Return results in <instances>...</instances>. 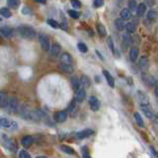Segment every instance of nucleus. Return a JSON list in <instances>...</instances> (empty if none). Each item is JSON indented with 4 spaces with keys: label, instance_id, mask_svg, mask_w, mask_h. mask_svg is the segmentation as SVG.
<instances>
[{
    "label": "nucleus",
    "instance_id": "6ab92c4d",
    "mask_svg": "<svg viewBox=\"0 0 158 158\" xmlns=\"http://www.w3.org/2000/svg\"><path fill=\"white\" fill-rule=\"evenodd\" d=\"M115 26L117 27V29L119 31H122L124 29H125V26H127V24H125V22L124 19L119 18V19H116Z\"/></svg>",
    "mask_w": 158,
    "mask_h": 158
},
{
    "label": "nucleus",
    "instance_id": "3c124183",
    "mask_svg": "<svg viewBox=\"0 0 158 158\" xmlns=\"http://www.w3.org/2000/svg\"><path fill=\"white\" fill-rule=\"evenodd\" d=\"M36 158H46L45 156H38V157H36Z\"/></svg>",
    "mask_w": 158,
    "mask_h": 158
},
{
    "label": "nucleus",
    "instance_id": "a878e982",
    "mask_svg": "<svg viewBox=\"0 0 158 158\" xmlns=\"http://www.w3.org/2000/svg\"><path fill=\"white\" fill-rule=\"evenodd\" d=\"M139 65L143 70H145L148 68V65H149V62H148V59L146 56H142L139 60Z\"/></svg>",
    "mask_w": 158,
    "mask_h": 158
},
{
    "label": "nucleus",
    "instance_id": "2eb2a0df",
    "mask_svg": "<svg viewBox=\"0 0 158 158\" xmlns=\"http://www.w3.org/2000/svg\"><path fill=\"white\" fill-rule=\"evenodd\" d=\"M33 137L31 135H25V136L22 138V145H23L25 148H29L32 144H33Z\"/></svg>",
    "mask_w": 158,
    "mask_h": 158
},
{
    "label": "nucleus",
    "instance_id": "c85d7f7f",
    "mask_svg": "<svg viewBox=\"0 0 158 158\" xmlns=\"http://www.w3.org/2000/svg\"><path fill=\"white\" fill-rule=\"evenodd\" d=\"M59 68L65 73H72L73 72V67L72 65H66V64H60Z\"/></svg>",
    "mask_w": 158,
    "mask_h": 158
},
{
    "label": "nucleus",
    "instance_id": "39448f33",
    "mask_svg": "<svg viewBox=\"0 0 158 158\" xmlns=\"http://www.w3.org/2000/svg\"><path fill=\"white\" fill-rule=\"evenodd\" d=\"M89 105H90V108L93 112H97L99 111L100 109V106H101V103H100L99 99L97 97H95V96H91V97H89Z\"/></svg>",
    "mask_w": 158,
    "mask_h": 158
},
{
    "label": "nucleus",
    "instance_id": "9b49d317",
    "mask_svg": "<svg viewBox=\"0 0 158 158\" xmlns=\"http://www.w3.org/2000/svg\"><path fill=\"white\" fill-rule=\"evenodd\" d=\"M0 33L4 38H11L13 36V30L10 27H7V26H3V27L0 28Z\"/></svg>",
    "mask_w": 158,
    "mask_h": 158
},
{
    "label": "nucleus",
    "instance_id": "c03bdc74",
    "mask_svg": "<svg viewBox=\"0 0 158 158\" xmlns=\"http://www.w3.org/2000/svg\"><path fill=\"white\" fill-rule=\"evenodd\" d=\"M22 13H23L24 15H30L32 14V10L28 7V6H25V7L22 9Z\"/></svg>",
    "mask_w": 158,
    "mask_h": 158
},
{
    "label": "nucleus",
    "instance_id": "bb28decb",
    "mask_svg": "<svg viewBox=\"0 0 158 158\" xmlns=\"http://www.w3.org/2000/svg\"><path fill=\"white\" fill-rule=\"evenodd\" d=\"M125 30H127L128 34H134L135 30H136V26L131 22V23L127 24V26H125Z\"/></svg>",
    "mask_w": 158,
    "mask_h": 158
},
{
    "label": "nucleus",
    "instance_id": "473e14b6",
    "mask_svg": "<svg viewBox=\"0 0 158 158\" xmlns=\"http://www.w3.org/2000/svg\"><path fill=\"white\" fill-rule=\"evenodd\" d=\"M60 149L62 150L63 152L69 154V155H72V154H74V150L72 149V148L69 147V146H67V145H64V144L60 145Z\"/></svg>",
    "mask_w": 158,
    "mask_h": 158
},
{
    "label": "nucleus",
    "instance_id": "4be33fe9",
    "mask_svg": "<svg viewBox=\"0 0 158 158\" xmlns=\"http://www.w3.org/2000/svg\"><path fill=\"white\" fill-rule=\"evenodd\" d=\"M97 31H98V34L100 35V37H106L107 36V31H106V28L105 26L103 25L102 23H98L97 24Z\"/></svg>",
    "mask_w": 158,
    "mask_h": 158
},
{
    "label": "nucleus",
    "instance_id": "a19ab883",
    "mask_svg": "<svg viewBox=\"0 0 158 158\" xmlns=\"http://www.w3.org/2000/svg\"><path fill=\"white\" fill-rule=\"evenodd\" d=\"M82 155H83V158H91L88 152V149H87V146L82 147Z\"/></svg>",
    "mask_w": 158,
    "mask_h": 158
},
{
    "label": "nucleus",
    "instance_id": "4468645a",
    "mask_svg": "<svg viewBox=\"0 0 158 158\" xmlns=\"http://www.w3.org/2000/svg\"><path fill=\"white\" fill-rule=\"evenodd\" d=\"M103 74H104L105 78H106V80H107V82L110 85V87H111V88H114L115 87V80H114V78H113V76L111 75V73H110L108 70H103Z\"/></svg>",
    "mask_w": 158,
    "mask_h": 158
},
{
    "label": "nucleus",
    "instance_id": "49530a36",
    "mask_svg": "<svg viewBox=\"0 0 158 158\" xmlns=\"http://www.w3.org/2000/svg\"><path fill=\"white\" fill-rule=\"evenodd\" d=\"M150 150H151V152H152L153 155L155 156V158H158V152H157V151L155 150V148L151 146V147H150Z\"/></svg>",
    "mask_w": 158,
    "mask_h": 158
},
{
    "label": "nucleus",
    "instance_id": "e433bc0d",
    "mask_svg": "<svg viewBox=\"0 0 158 158\" xmlns=\"http://www.w3.org/2000/svg\"><path fill=\"white\" fill-rule=\"evenodd\" d=\"M47 24H49L50 26H51L53 28L56 29V28H59V24L57 23V22L56 20H53V19H47Z\"/></svg>",
    "mask_w": 158,
    "mask_h": 158
},
{
    "label": "nucleus",
    "instance_id": "7ed1b4c3",
    "mask_svg": "<svg viewBox=\"0 0 158 158\" xmlns=\"http://www.w3.org/2000/svg\"><path fill=\"white\" fill-rule=\"evenodd\" d=\"M19 107V101L16 97H10L8 99V104H7V110L10 113H16L18 111Z\"/></svg>",
    "mask_w": 158,
    "mask_h": 158
},
{
    "label": "nucleus",
    "instance_id": "58836bf2",
    "mask_svg": "<svg viewBox=\"0 0 158 158\" xmlns=\"http://www.w3.org/2000/svg\"><path fill=\"white\" fill-rule=\"evenodd\" d=\"M103 5H104V1H103V0H94V1H93V6H94L95 8H100V7H102Z\"/></svg>",
    "mask_w": 158,
    "mask_h": 158
},
{
    "label": "nucleus",
    "instance_id": "cd10ccee",
    "mask_svg": "<svg viewBox=\"0 0 158 158\" xmlns=\"http://www.w3.org/2000/svg\"><path fill=\"white\" fill-rule=\"evenodd\" d=\"M134 119H135V122H136V124L139 125L140 128H143L144 127V122L142 118H141V116L139 115V113H134Z\"/></svg>",
    "mask_w": 158,
    "mask_h": 158
},
{
    "label": "nucleus",
    "instance_id": "7c9ffc66",
    "mask_svg": "<svg viewBox=\"0 0 158 158\" xmlns=\"http://www.w3.org/2000/svg\"><path fill=\"white\" fill-rule=\"evenodd\" d=\"M158 18V12L154 10H150L147 14V19L150 21H154Z\"/></svg>",
    "mask_w": 158,
    "mask_h": 158
},
{
    "label": "nucleus",
    "instance_id": "1a4fd4ad",
    "mask_svg": "<svg viewBox=\"0 0 158 158\" xmlns=\"http://www.w3.org/2000/svg\"><path fill=\"white\" fill-rule=\"evenodd\" d=\"M61 64H66V65H71L72 63V56L68 53H63L60 56Z\"/></svg>",
    "mask_w": 158,
    "mask_h": 158
},
{
    "label": "nucleus",
    "instance_id": "0eeeda50",
    "mask_svg": "<svg viewBox=\"0 0 158 158\" xmlns=\"http://www.w3.org/2000/svg\"><path fill=\"white\" fill-rule=\"evenodd\" d=\"M93 134H94L93 130H91V128H86V130H83L81 131H79V133H77L76 138H78V139H84V138L89 137Z\"/></svg>",
    "mask_w": 158,
    "mask_h": 158
},
{
    "label": "nucleus",
    "instance_id": "09e8293b",
    "mask_svg": "<svg viewBox=\"0 0 158 158\" xmlns=\"http://www.w3.org/2000/svg\"><path fill=\"white\" fill-rule=\"evenodd\" d=\"M155 94H156V96L158 97V85L156 86V88H155Z\"/></svg>",
    "mask_w": 158,
    "mask_h": 158
},
{
    "label": "nucleus",
    "instance_id": "423d86ee",
    "mask_svg": "<svg viewBox=\"0 0 158 158\" xmlns=\"http://www.w3.org/2000/svg\"><path fill=\"white\" fill-rule=\"evenodd\" d=\"M53 119L56 122H64L67 119V113L64 111L61 112H56L54 113L53 115Z\"/></svg>",
    "mask_w": 158,
    "mask_h": 158
},
{
    "label": "nucleus",
    "instance_id": "a211bd4d",
    "mask_svg": "<svg viewBox=\"0 0 158 158\" xmlns=\"http://www.w3.org/2000/svg\"><path fill=\"white\" fill-rule=\"evenodd\" d=\"M140 108H141V111L144 113V115H145L147 118L152 119L153 114H152V112H151L149 105H140Z\"/></svg>",
    "mask_w": 158,
    "mask_h": 158
},
{
    "label": "nucleus",
    "instance_id": "c756f323",
    "mask_svg": "<svg viewBox=\"0 0 158 158\" xmlns=\"http://www.w3.org/2000/svg\"><path fill=\"white\" fill-rule=\"evenodd\" d=\"M138 96L140 97V105H148V98L141 91H138Z\"/></svg>",
    "mask_w": 158,
    "mask_h": 158
},
{
    "label": "nucleus",
    "instance_id": "b1692460",
    "mask_svg": "<svg viewBox=\"0 0 158 158\" xmlns=\"http://www.w3.org/2000/svg\"><path fill=\"white\" fill-rule=\"evenodd\" d=\"M80 84H82L85 88H89L90 85H91V81H90V78L87 75H82L81 76V80H80Z\"/></svg>",
    "mask_w": 158,
    "mask_h": 158
},
{
    "label": "nucleus",
    "instance_id": "aec40b11",
    "mask_svg": "<svg viewBox=\"0 0 158 158\" xmlns=\"http://www.w3.org/2000/svg\"><path fill=\"white\" fill-rule=\"evenodd\" d=\"M71 86H72V89L75 92H77L80 89V80L78 79V77H76V76L72 77L71 78Z\"/></svg>",
    "mask_w": 158,
    "mask_h": 158
},
{
    "label": "nucleus",
    "instance_id": "20e7f679",
    "mask_svg": "<svg viewBox=\"0 0 158 158\" xmlns=\"http://www.w3.org/2000/svg\"><path fill=\"white\" fill-rule=\"evenodd\" d=\"M2 141H3V144H4V146L7 148L9 151H11V152H15V151L18 149L17 145H16V143L12 139H10L9 137L6 136V135H3Z\"/></svg>",
    "mask_w": 158,
    "mask_h": 158
},
{
    "label": "nucleus",
    "instance_id": "37998d69",
    "mask_svg": "<svg viewBox=\"0 0 158 158\" xmlns=\"http://www.w3.org/2000/svg\"><path fill=\"white\" fill-rule=\"evenodd\" d=\"M128 7H130V11L131 10L133 11V10H134V9H136V7H137L136 2L135 1H128Z\"/></svg>",
    "mask_w": 158,
    "mask_h": 158
},
{
    "label": "nucleus",
    "instance_id": "a18cd8bd",
    "mask_svg": "<svg viewBox=\"0 0 158 158\" xmlns=\"http://www.w3.org/2000/svg\"><path fill=\"white\" fill-rule=\"evenodd\" d=\"M74 109H75V101H72L71 103H70L69 107L67 108V111L70 112V113H72Z\"/></svg>",
    "mask_w": 158,
    "mask_h": 158
},
{
    "label": "nucleus",
    "instance_id": "603ef678",
    "mask_svg": "<svg viewBox=\"0 0 158 158\" xmlns=\"http://www.w3.org/2000/svg\"><path fill=\"white\" fill-rule=\"evenodd\" d=\"M1 21H2V18H1V17H0V22H1Z\"/></svg>",
    "mask_w": 158,
    "mask_h": 158
},
{
    "label": "nucleus",
    "instance_id": "c9c22d12",
    "mask_svg": "<svg viewBox=\"0 0 158 158\" xmlns=\"http://www.w3.org/2000/svg\"><path fill=\"white\" fill-rule=\"evenodd\" d=\"M7 4L9 7L17 8L18 6L20 5V1H18V0H10V1H7Z\"/></svg>",
    "mask_w": 158,
    "mask_h": 158
},
{
    "label": "nucleus",
    "instance_id": "dca6fc26",
    "mask_svg": "<svg viewBox=\"0 0 158 158\" xmlns=\"http://www.w3.org/2000/svg\"><path fill=\"white\" fill-rule=\"evenodd\" d=\"M9 97L4 92H0V108H6L8 104Z\"/></svg>",
    "mask_w": 158,
    "mask_h": 158
},
{
    "label": "nucleus",
    "instance_id": "f704fd0d",
    "mask_svg": "<svg viewBox=\"0 0 158 158\" xmlns=\"http://www.w3.org/2000/svg\"><path fill=\"white\" fill-rule=\"evenodd\" d=\"M77 47H78V50L81 51V53H85L88 51V47H87V46L84 44V43H78V45H77Z\"/></svg>",
    "mask_w": 158,
    "mask_h": 158
},
{
    "label": "nucleus",
    "instance_id": "f257e3e1",
    "mask_svg": "<svg viewBox=\"0 0 158 158\" xmlns=\"http://www.w3.org/2000/svg\"><path fill=\"white\" fill-rule=\"evenodd\" d=\"M18 32L20 34V36L26 39V40H34L37 36V32L36 30L28 25H22L18 28Z\"/></svg>",
    "mask_w": 158,
    "mask_h": 158
},
{
    "label": "nucleus",
    "instance_id": "2f4dec72",
    "mask_svg": "<svg viewBox=\"0 0 158 158\" xmlns=\"http://www.w3.org/2000/svg\"><path fill=\"white\" fill-rule=\"evenodd\" d=\"M0 15L4 18H10L12 16L10 10H9L8 8H1L0 9Z\"/></svg>",
    "mask_w": 158,
    "mask_h": 158
},
{
    "label": "nucleus",
    "instance_id": "de8ad7c7",
    "mask_svg": "<svg viewBox=\"0 0 158 158\" xmlns=\"http://www.w3.org/2000/svg\"><path fill=\"white\" fill-rule=\"evenodd\" d=\"M96 53H97V54H98V56H99V57H100V59H101L102 60H103V59H104V57H103V56H102V54L99 53V50H96Z\"/></svg>",
    "mask_w": 158,
    "mask_h": 158
},
{
    "label": "nucleus",
    "instance_id": "f3484780",
    "mask_svg": "<svg viewBox=\"0 0 158 158\" xmlns=\"http://www.w3.org/2000/svg\"><path fill=\"white\" fill-rule=\"evenodd\" d=\"M11 125H12V122L10 120H8L7 118L0 117V128H11Z\"/></svg>",
    "mask_w": 158,
    "mask_h": 158
},
{
    "label": "nucleus",
    "instance_id": "412c9836",
    "mask_svg": "<svg viewBox=\"0 0 158 158\" xmlns=\"http://www.w3.org/2000/svg\"><path fill=\"white\" fill-rule=\"evenodd\" d=\"M145 11H146V6L144 3H140V4L136 7V15L138 17H141L142 15H144Z\"/></svg>",
    "mask_w": 158,
    "mask_h": 158
},
{
    "label": "nucleus",
    "instance_id": "79ce46f5",
    "mask_svg": "<svg viewBox=\"0 0 158 158\" xmlns=\"http://www.w3.org/2000/svg\"><path fill=\"white\" fill-rule=\"evenodd\" d=\"M71 5H72V7L74 8V10H75V9L81 8V2L77 1V0H75V1H71Z\"/></svg>",
    "mask_w": 158,
    "mask_h": 158
},
{
    "label": "nucleus",
    "instance_id": "ea45409f",
    "mask_svg": "<svg viewBox=\"0 0 158 158\" xmlns=\"http://www.w3.org/2000/svg\"><path fill=\"white\" fill-rule=\"evenodd\" d=\"M19 157L20 158H32L30 154H29L26 150H21L20 152H19Z\"/></svg>",
    "mask_w": 158,
    "mask_h": 158
},
{
    "label": "nucleus",
    "instance_id": "8fccbe9b",
    "mask_svg": "<svg viewBox=\"0 0 158 158\" xmlns=\"http://www.w3.org/2000/svg\"><path fill=\"white\" fill-rule=\"evenodd\" d=\"M38 3H41V4H46V1H37Z\"/></svg>",
    "mask_w": 158,
    "mask_h": 158
},
{
    "label": "nucleus",
    "instance_id": "9d476101",
    "mask_svg": "<svg viewBox=\"0 0 158 158\" xmlns=\"http://www.w3.org/2000/svg\"><path fill=\"white\" fill-rule=\"evenodd\" d=\"M142 80L149 86H153L156 84V79L147 73H142Z\"/></svg>",
    "mask_w": 158,
    "mask_h": 158
},
{
    "label": "nucleus",
    "instance_id": "864d4df0",
    "mask_svg": "<svg viewBox=\"0 0 158 158\" xmlns=\"http://www.w3.org/2000/svg\"><path fill=\"white\" fill-rule=\"evenodd\" d=\"M0 39H1V36H0Z\"/></svg>",
    "mask_w": 158,
    "mask_h": 158
},
{
    "label": "nucleus",
    "instance_id": "393cba45",
    "mask_svg": "<svg viewBox=\"0 0 158 158\" xmlns=\"http://www.w3.org/2000/svg\"><path fill=\"white\" fill-rule=\"evenodd\" d=\"M137 57H138V50L136 47H134V49L130 50V59L133 62H134L137 59Z\"/></svg>",
    "mask_w": 158,
    "mask_h": 158
},
{
    "label": "nucleus",
    "instance_id": "f03ea898",
    "mask_svg": "<svg viewBox=\"0 0 158 158\" xmlns=\"http://www.w3.org/2000/svg\"><path fill=\"white\" fill-rule=\"evenodd\" d=\"M39 41H40V45L42 47V49L44 50H50V37L46 34H41L39 37Z\"/></svg>",
    "mask_w": 158,
    "mask_h": 158
},
{
    "label": "nucleus",
    "instance_id": "5701e85b",
    "mask_svg": "<svg viewBox=\"0 0 158 158\" xmlns=\"http://www.w3.org/2000/svg\"><path fill=\"white\" fill-rule=\"evenodd\" d=\"M131 11H130V9H122L121 11V18L124 20H128L131 18Z\"/></svg>",
    "mask_w": 158,
    "mask_h": 158
},
{
    "label": "nucleus",
    "instance_id": "f8f14e48",
    "mask_svg": "<svg viewBox=\"0 0 158 158\" xmlns=\"http://www.w3.org/2000/svg\"><path fill=\"white\" fill-rule=\"evenodd\" d=\"M131 42V38L130 36V34H128V33L124 34V36H122V50H127L128 47V46H130Z\"/></svg>",
    "mask_w": 158,
    "mask_h": 158
},
{
    "label": "nucleus",
    "instance_id": "ddd939ff",
    "mask_svg": "<svg viewBox=\"0 0 158 158\" xmlns=\"http://www.w3.org/2000/svg\"><path fill=\"white\" fill-rule=\"evenodd\" d=\"M86 97V90L85 88H80L78 91L76 92V97H75V101L78 103L83 102V100Z\"/></svg>",
    "mask_w": 158,
    "mask_h": 158
},
{
    "label": "nucleus",
    "instance_id": "72a5a7b5",
    "mask_svg": "<svg viewBox=\"0 0 158 158\" xmlns=\"http://www.w3.org/2000/svg\"><path fill=\"white\" fill-rule=\"evenodd\" d=\"M68 15L70 16L71 18L73 19H78L79 18V16H80V13L78 11H76V10H74V9H71V10H68Z\"/></svg>",
    "mask_w": 158,
    "mask_h": 158
},
{
    "label": "nucleus",
    "instance_id": "6e6552de",
    "mask_svg": "<svg viewBox=\"0 0 158 158\" xmlns=\"http://www.w3.org/2000/svg\"><path fill=\"white\" fill-rule=\"evenodd\" d=\"M60 50H61V47L59 44H53V46L50 47V56L51 57H53V59H56L57 57V56L60 53Z\"/></svg>",
    "mask_w": 158,
    "mask_h": 158
},
{
    "label": "nucleus",
    "instance_id": "4c0bfd02",
    "mask_svg": "<svg viewBox=\"0 0 158 158\" xmlns=\"http://www.w3.org/2000/svg\"><path fill=\"white\" fill-rule=\"evenodd\" d=\"M107 43H108L109 49L112 50V53H115V46H114V42H113V40H112V38H111V37H109V38H108Z\"/></svg>",
    "mask_w": 158,
    "mask_h": 158
}]
</instances>
